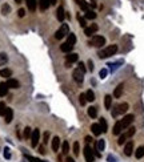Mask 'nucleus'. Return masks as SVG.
<instances>
[{"instance_id": "nucleus-1", "label": "nucleus", "mask_w": 144, "mask_h": 162, "mask_svg": "<svg viewBox=\"0 0 144 162\" xmlns=\"http://www.w3.org/2000/svg\"><path fill=\"white\" fill-rule=\"evenodd\" d=\"M116 52H117V45L112 44V45H108V47H106L104 49H101L100 52H99V57H100V59H107V57L113 56Z\"/></svg>"}, {"instance_id": "nucleus-2", "label": "nucleus", "mask_w": 144, "mask_h": 162, "mask_svg": "<svg viewBox=\"0 0 144 162\" xmlns=\"http://www.w3.org/2000/svg\"><path fill=\"white\" fill-rule=\"evenodd\" d=\"M67 35H69V27H68V24H63L62 23L60 28L55 32V39L56 40H62L63 37H66Z\"/></svg>"}, {"instance_id": "nucleus-3", "label": "nucleus", "mask_w": 144, "mask_h": 162, "mask_svg": "<svg viewBox=\"0 0 144 162\" xmlns=\"http://www.w3.org/2000/svg\"><path fill=\"white\" fill-rule=\"evenodd\" d=\"M128 108H129V106H128V104H127V102H122V104H119V105L115 106V109L112 110V113H111V114H112L113 118H116L119 114H124V113L128 110Z\"/></svg>"}, {"instance_id": "nucleus-4", "label": "nucleus", "mask_w": 144, "mask_h": 162, "mask_svg": "<svg viewBox=\"0 0 144 162\" xmlns=\"http://www.w3.org/2000/svg\"><path fill=\"white\" fill-rule=\"evenodd\" d=\"M89 45H91V47H96V48L104 47V45H106V37H104V36H99V35H96V36H94L92 40L89 41Z\"/></svg>"}, {"instance_id": "nucleus-5", "label": "nucleus", "mask_w": 144, "mask_h": 162, "mask_svg": "<svg viewBox=\"0 0 144 162\" xmlns=\"http://www.w3.org/2000/svg\"><path fill=\"white\" fill-rule=\"evenodd\" d=\"M134 120H135V116L134 114H125L124 117H123V120H120V124H122L123 130L128 128L129 125L134 122Z\"/></svg>"}, {"instance_id": "nucleus-6", "label": "nucleus", "mask_w": 144, "mask_h": 162, "mask_svg": "<svg viewBox=\"0 0 144 162\" xmlns=\"http://www.w3.org/2000/svg\"><path fill=\"white\" fill-rule=\"evenodd\" d=\"M72 77H73V80H75L78 84H82L83 81H84V73H83L79 68H76L72 72Z\"/></svg>"}, {"instance_id": "nucleus-7", "label": "nucleus", "mask_w": 144, "mask_h": 162, "mask_svg": "<svg viewBox=\"0 0 144 162\" xmlns=\"http://www.w3.org/2000/svg\"><path fill=\"white\" fill-rule=\"evenodd\" d=\"M39 140H40V130H39V129H35V130H32V134H31V145H32V147L38 146Z\"/></svg>"}, {"instance_id": "nucleus-8", "label": "nucleus", "mask_w": 144, "mask_h": 162, "mask_svg": "<svg viewBox=\"0 0 144 162\" xmlns=\"http://www.w3.org/2000/svg\"><path fill=\"white\" fill-rule=\"evenodd\" d=\"M84 158H85V161H87V162H94L95 161L94 150L88 146V145L84 147Z\"/></svg>"}, {"instance_id": "nucleus-9", "label": "nucleus", "mask_w": 144, "mask_h": 162, "mask_svg": "<svg viewBox=\"0 0 144 162\" xmlns=\"http://www.w3.org/2000/svg\"><path fill=\"white\" fill-rule=\"evenodd\" d=\"M97 29H99L97 24H91V25H88L87 28H84V33H85V36H92L94 33L97 32Z\"/></svg>"}, {"instance_id": "nucleus-10", "label": "nucleus", "mask_w": 144, "mask_h": 162, "mask_svg": "<svg viewBox=\"0 0 144 162\" xmlns=\"http://www.w3.org/2000/svg\"><path fill=\"white\" fill-rule=\"evenodd\" d=\"M132 152H134V141H128L124 146V154L127 157H129L132 156Z\"/></svg>"}, {"instance_id": "nucleus-11", "label": "nucleus", "mask_w": 144, "mask_h": 162, "mask_svg": "<svg viewBox=\"0 0 144 162\" xmlns=\"http://www.w3.org/2000/svg\"><path fill=\"white\" fill-rule=\"evenodd\" d=\"M7 84V87L8 88H11V89H17L19 88V81L17 80H15V78H8V81L6 82Z\"/></svg>"}, {"instance_id": "nucleus-12", "label": "nucleus", "mask_w": 144, "mask_h": 162, "mask_svg": "<svg viewBox=\"0 0 144 162\" xmlns=\"http://www.w3.org/2000/svg\"><path fill=\"white\" fill-rule=\"evenodd\" d=\"M4 118H6L7 124H10V122L13 120V110L11 109V108H7V112H6V114H4Z\"/></svg>"}, {"instance_id": "nucleus-13", "label": "nucleus", "mask_w": 144, "mask_h": 162, "mask_svg": "<svg viewBox=\"0 0 144 162\" xmlns=\"http://www.w3.org/2000/svg\"><path fill=\"white\" fill-rule=\"evenodd\" d=\"M122 132H123L122 124H120V121H117L115 125H113V130H112V133H113V136H120V134H122Z\"/></svg>"}, {"instance_id": "nucleus-14", "label": "nucleus", "mask_w": 144, "mask_h": 162, "mask_svg": "<svg viewBox=\"0 0 144 162\" xmlns=\"http://www.w3.org/2000/svg\"><path fill=\"white\" fill-rule=\"evenodd\" d=\"M66 59H67V62H68V64H72V62H76L79 60V55L78 53H68Z\"/></svg>"}, {"instance_id": "nucleus-15", "label": "nucleus", "mask_w": 144, "mask_h": 162, "mask_svg": "<svg viewBox=\"0 0 144 162\" xmlns=\"http://www.w3.org/2000/svg\"><path fill=\"white\" fill-rule=\"evenodd\" d=\"M91 130H92V133H94V136H100V134L103 133L99 124H92L91 125Z\"/></svg>"}, {"instance_id": "nucleus-16", "label": "nucleus", "mask_w": 144, "mask_h": 162, "mask_svg": "<svg viewBox=\"0 0 144 162\" xmlns=\"http://www.w3.org/2000/svg\"><path fill=\"white\" fill-rule=\"evenodd\" d=\"M60 142H62V141H60V138L57 137V136H55V137L52 138V150L53 152H57V150H59Z\"/></svg>"}, {"instance_id": "nucleus-17", "label": "nucleus", "mask_w": 144, "mask_h": 162, "mask_svg": "<svg viewBox=\"0 0 144 162\" xmlns=\"http://www.w3.org/2000/svg\"><path fill=\"white\" fill-rule=\"evenodd\" d=\"M60 49H62V52L69 53L72 49H73V45H71V44H68V43L66 41V43H63L62 45H60Z\"/></svg>"}, {"instance_id": "nucleus-18", "label": "nucleus", "mask_w": 144, "mask_h": 162, "mask_svg": "<svg viewBox=\"0 0 144 162\" xmlns=\"http://www.w3.org/2000/svg\"><path fill=\"white\" fill-rule=\"evenodd\" d=\"M56 16H57V20H59L60 23H63V20H64V17H66V15H64V8H63V6H60L59 8H57Z\"/></svg>"}, {"instance_id": "nucleus-19", "label": "nucleus", "mask_w": 144, "mask_h": 162, "mask_svg": "<svg viewBox=\"0 0 144 162\" xmlns=\"http://www.w3.org/2000/svg\"><path fill=\"white\" fill-rule=\"evenodd\" d=\"M104 106H106V109H111V106H112V96H110V94H107L106 97H104Z\"/></svg>"}, {"instance_id": "nucleus-20", "label": "nucleus", "mask_w": 144, "mask_h": 162, "mask_svg": "<svg viewBox=\"0 0 144 162\" xmlns=\"http://www.w3.org/2000/svg\"><path fill=\"white\" fill-rule=\"evenodd\" d=\"M123 87H124L123 84H119L115 88V92H113V97H115V98H119V97L123 94Z\"/></svg>"}, {"instance_id": "nucleus-21", "label": "nucleus", "mask_w": 144, "mask_h": 162, "mask_svg": "<svg viewBox=\"0 0 144 162\" xmlns=\"http://www.w3.org/2000/svg\"><path fill=\"white\" fill-rule=\"evenodd\" d=\"M25 3H27V7H28V10L34 12L36 10V6H38V1L36 0H25Z\"/></svg>"}, {"instance_id": "nucleus-22", "label": "nucleus", "mask_w": 144, "mask_h": 162, "mask_svg": "<svg viewBox=\"0 0 144 162\" xmlns=\"http://www.w3.org/2000/svg\"><path fill=\"white\" fill-rule=\"evenodd\" d=\"M8 93V87H7L6 82H0V97L7 96Z\"/></svg>"}, {"instance_id": "nucleus-23", "label": "nucleus", "mask_w": 144, "mask_h": 162, "mask_svg": "<svg viewBox=\"0 0 144 162\" xmlns=\"http://www.w3.org/2000/svg\"><path fill=\"white\" fill-rule=\"evenodd\" d=\"M135 157L138 159L143 158L144 157V145H141V146H139L138 149H136V152H135Z\"/></svg>"}, {"instance_id": "nucleus-24", "label": "nucleus", "mask_w": 144, "mask_h": 162, "mask_svg": "<svg viewBox=\"0 0 144 162\" xmlns=\"http://www.w3.org/2000/svg\"><path fill=\"white\" fill-rule=\"evenodd\" d=\"M104 149H106V141H104V140H97L96 150H97V152H104Z\"/></svg>"}, {"instance_id": "nucleus-25", "label": "nucleus", "mask_w": 144, "mask_h": 162, "mask_svg": "<svg viewBox=\"0 0 144 162\" xmlns=\"http://www.w3.org/2000/svg\"><path fill=\"white\" fill-rule=\"evenodd\" d=\"M88 116H89L91 118H96L97 117V109L95 106H89V108H88Z\"/></svg>"}, {"instance_id": "nucleus-26", "label": "nucleus", "mask_w": 144, "mask_h": 162, "mask_svg": "<svg viewBox=\"0 0 144 162\" xmlns=\"http://www.w3.org/2000/svg\"><path fill=\"white\" fill-rule=\"evenodd\" d=\"M0 76H1V77H11V76H12V71L8 68L0 69Z\"/></svg>"}, {"instance_id": "nucleus-27", "label": "nucleus", "mask_w": 144, "mask_h": 162, "mask_svg": "<svg viewBox=\"0 0 144 162\" xmlns=\"http://www.w3.org/2000/svg\"><path fill=\"white\" fill-rule=\"evenodd\" d=\"M99 125H100L101 132H103V133H106V132L108 130V125H107L106 118H100V120H99Z\"/></svg>"}, {"instance_id": "nucleus-28", "label": "nucleus", "mask_w": 144, "mask_h": 162, "mask_svg": "<svg viewBox=\"0 0 144 162\" xmlns=\"http://www.w3.org/2000/svg\"><path fill=\"white\" fill-rule=\"evenodd\" d=\"M7 62H8V56H7L4 52H1L0 53V66L6 65Z\"/></svg>"}, {"instance_id": "nucleus-29", "label": "nucleus", "mask_w": 144, "mask_h": 162, "mask_svg": "<svg viewBox=\"0 0 144 162\" xmlns=\"http://www.w3.org/2000/svg\"><path fill=\"white\" fill-rule=\"evenodd\" d=\"M85 97H87V101H89V102H94L95 101V93L94 91H87V93H85Z\"/></svg>"}, {"instance_id": "nucleus-30", "label": "nucleus", "mask_w": 144, "mask_h": 162, "mask_svg": "<svg viewBox=\"0 0 144 162\" xmlns=\"http://www.w3.org/2000/svg\"><path fill=\"white\" fill-rule=\"evenodd\" d=\"M39 4H40L41 11H45L48 7H50V1H48V0H39Z\"/></svg>"}, {"instance_id": "nucleus-31", "label": "nucleus", "mask_w": 144, "mask_h": 162, "mask_svg": "<svg viewBox=\"0 0 144 162\" xmlns=\"http://www.w3.org/2000/svg\"><path fill=\"white\" fill-rule=\"evenodd\" d=\"M85 19H88V20H94V19H96V13H95L94 11L88 10L87 12H85Z\"/></svg>"}, {"instance_id": "nucleus-32", "label": "nucleus", "mask_w": 144, "mask_h": 162, "mask_svg": "<svg viewBox=\"0 0 144 162\" xmlns=\"http://www.w3.org/2000/svg\"><path fill=\"white\" fill-rule=\"evenodd\" d=\"M76 1H78V4H79V7H80V8H82L83 11H85V12H87L88 10H89V8H88V4L85 3L84 0H76Z\"/></svg>"}, {"instance_id": "nucleus-33", "label": "nucleus", "mask_w": 144, "mask_h": 162, "mask_svg": "<svg viewBox=\"0 0 144 162\" xmlns=\"http://www.w3.org/2000/svg\"><path fill=\"white\" fill-rule=\"evenodd\" d=\"M68 152H69V143H68V141H64L63 142V146H62V153L63 154H68Z\"/></svg>"}, {"instance_id": "nucleus-34", "label": "nucleus", "mask_w": 144, "mask_h": 162, "mask_svg": "<svg viewBox=\"0 0 144 162\" xmlns=\"http://www.w3.org/2000/svg\"><path fill=\"white\" fill-rule=\"evenodd\" d=\"M67 43L68 44H71V45H75V43H76V36L73 33H69L68 35V40H67Z\"/></svg>"}, {"instance_id": "nucleus-35", "label": "nucleus", "mask_w": 144, "mask_h": 162, "mask_svg": "<svg viewBox=\"0 0 144 162\" xmlns=\"http://www.w3.org/2000/svg\"><path fill=\"white\" fill-rule=\"evenodd\" d=\"M127 140H128V137H127V134H125V133H123V134H120V136H119V140H117V143H119V145H123V143H124Z\"/></svg>"}, {"instance_id": "nucleus-36", "label": "nucleus", "mask_w": 144, "mask_h": 162, "mask_svg": "<svg viewBox=\"0 0 144 162\" xmlns=\"http://www.w3.org/2000/svg\"><path fill=\"white\" fill-rule=\"evenodd\" d=\"M10 11H11V7L8 6V4H3V7H1V13H3V15H8V13H10Z\"/></svg>"}, {"instance_id": "nucleus-37", "label": "nucleus", "mask_w": 144, "mask_h": 162, "mask_svg": "<svg viewBox=\"0 0 144 162\" xmlns=\"http://www.w3.org/2000/svg\"><path fill=\"white\" fill-rule=\"evenodd\" d=\"M79 102H80V105L84 106L85 104H87V97H85V93H82L80 96H79Z\"/></svg>"}, {"instance_id": "nucleus-38", "label": "nucleus", "mask_w": 144, "mask_h": 162, "mask_svg": "<svg viewBox=\"0 0 144 162\" xmlns=\"http://www.w3.org/2000/svg\"><path fill=\"white\" fill-rule=\"evenodd\" d=\"M78 20H79V23H80V27H82V28H87V21H85V19H83L80 15H78Z\"/></svg>"}, {"instance_id": "nucleus-39", "label": "nucleus", "mask_w": 144, "mask_h": 162, "mask_svg": "<svg viewBox=\"0 0 144 162\" xmlns=\"http://www.w3.org/2000/svg\"><path fill=\"white\" fill-rule=\"evenodd\" d=\"M25 157H27V159H28L29 162H45V161H43V159L36 158V157H32V156H25Z\"/></svg>"}, {"instance_id": "nucleus-40", "label": "nucleus", "mask_w": 144, "mask_h": 162, "mask_svg": "<svg viewBox=\"0 0 144 162\" xmlns=\"http://www.w3.org/2000/svg\"><path fill=\"white\" fill-rule=\"evenodd\" d=\"M79 150H80V145H79V142L76 141V142L73 143V154H75V156H79Z\"/></svg>"}, {"instance_id": "nucleus-41", "label": "nucleus", "mask_w": 144, "mask_h": 162, "mask_svg": "<svg viewBox=\"0 0 144 162\" xmlns=\"http://www.w3.org/2000/svg\"><path fill=\"white\" fill-rule=\"evenodd\" d=\"M7 112V106L4 102H0V116H4Z\"/></svg>"}, {"instance_id": "nucleus-42", "label": "nucleus", "mask_w": 144, "mask_h": 162, "mask_svg": "<svg viewBox=\"0 0 144 162\" xmlns=\"http://www.w3.org/2000/svg\"><path fill=\"white\" fill-rule=\"evenodd\" d=\"M107 75H108V69H107V68H103L100 72H99V76H100V78H106Z\"/></svg>"}, {"instance_id": "nucleus-43", "label": "nucleus", "mask_w": 144, "mask_h": 162, "mask_svg": "<svg viewBox=\"0 0 144 162\" xmlns=\"http://www.w3.org/2000/svg\"><path fill=\"white\" fill-rule=\"evenodd\" d=\"M31 134H32L31 129H29L28 126H27V128L24 129V138H25V140H28V138H29V136H31Z\"/></svg>"}, {"instance_id": "nucleus-44", "label": "nucleus", "mask_w": 144, "mask_h": 162, "mask_svg": "<svg viewBox=\"0 0 144 162\" xmlns=\"http://www.w3.org/2000/svg\"><path fill=\"white\" fill-rule=\"evenodd\" d=\"M4 158H6V159H10L11 158V150L8 149V147H6V149H4Z\"/></svg>"}, {"instance_id": "nucleus-45", "label": "nucleus", "mask_w": 144, "mask_h": 162, "mask_svg": "<svg viewBox=\"0 0 144 162\" xmlns=\"http://www.w3.org/2000/svg\"><path fill=\"white\" fill-rule=\"evenodd\" d=\"M78 68L80 69V71H82L83 73H85V71H87V69H85V65H84V62H79V64H78Z\"/></svg>"}, {"instance_id": "nucleus-46", "label": "nucleus", "mask_w": 144, "mask_h": 162, "mask_svg": "<svg viewBox=\"0 0 144 162\" xmlns=\"http://www.w3.org/2000/svg\"><path fill=\"white\" fill-rule=\"evenodd\" d=\"M123 61H117V62H113V64H108V66H112V69L117 68V65H122Z\"/></svg>"}, {"instance_id": "nucleus-47", "label": "nucleus", "mask_w": 144, "mask_h": 162, "mask_svg": "<svg viewBox=\"0 0 144 162\" xmlns=\"http://www.w3.org/2000/svg\"><path fill=\"white\" fill-rule=\"evenodd\" d=\"M48 138H50V133H48V132H45V133H44V137H43V143H47L48 142Z\"/></svg>"}, {"instance_id": "nucleus-48", "label": "nucleus", "mask_w": 144, "mask_h": 162, "mask_svg": "<svg viewBox=\"0 0 144 162\" xmlns=\"http://www.w3.org/2000/svg\"><path fill=\"white\" fill-rule=\"evenodd\" d=\"M17 16H19V17H24V16H25V10L20 8V10L17 11Z\"/></svg>"}, {"instance_id": "nucleus-49", "label": "nucleus", "mask_w": 144, "mask_h": 162, "mask_svg": "<svg viewBox=\"0 0 144 162\" xmlns=\"http://www.w3.org/2000/svg\"><path fill=\"white\" fill-rule=\"evenodd\" d=\"M88 69L89 71H94V62H92V60H88Z\"/></svg>"}, {"instance_id": "nucleus-50", "label": "nucleus", "mask_w": 144, "mask_h": 162, "mask_svg": "<svg viewBox=\"0 0 144 162\" xmlns=\"http://www.w3.org/2000/svg\"><path fill=\"white\" fill-rule=\"evenodd\" d=\"M50 1V6H56V3H57V0H48Z\"/></svg>"}, {"instance_id": "nucleus-51", "label": "nucleus", "mask_w": 144, "mask_h": 162, "mask_svg": "<svg viewBox=\"0 0 144 162\" xmlns=\"http://www.w3.org/2000/svg\"><path fill=\"white\" fill-rule=\"evenodd\" d=\"M107 159H108V162H116V159L113 158L112 156H108V158H107Z\"/></svg>"}, {"instance_id": "nucleus-52", "label": "nucleus", "mask_w": 144, "mask_h": 162, "mask_svg": "<svg viewBox=\"0 0 144 162\" xmlns=\"http://www.w3.org/2000/svg\"><path fill=\"white\" fill-rule=\"evenodd\" d=\"M85 142H87V143L92 142V137H89V136H87V137H85Z\"/></svg>"}, {"instance_id": "nucleus-53", "label": "nucleus", "mask_w": 144, "mask_h": 162, "mask_svg": "<svg viewBox=\"0 0 144 162\" xmlns=\"http://www.w3.org/2000/svg\"><path fill=\"white\" fill-rule=\"evenodd\" d=\"M39 153H41V154H44V153H45V152H44V147L43 146H39Z\"/></svg>"}, {"instance_id": "nucleus-54", "label": "nucleus", "mask_w": 144, "mask_h": 162, "mask_svg": "<svg viewBox=\"0 0 144 162\" xmlns=\"http://www.w3.org/2000/svg\"><path fill=\"white\" fill-rule=\"evenodd\" d=\"M67 162H75V159H72L71 157H67Z\"/></svg>"}, {"instance_id": "nucleus-55", "label": "nucleus", "mask_w": 144, "mask_h": 162, "mask_svg": "<svg viewBox=\"0 0 144 162\" xmlns=\"http://www.w3.org/2000/svg\"><path fill=\"white\" fill-rule=\"evenodd\" d=\"M15 1H16L17 4H19V3H22V0H15Z\"/></svg>"}, {"instance_id": "nucleus-56", "label": "nucleus", "mask_w": 144, "mask_h": 162, "mask_svg": "<svg viewBox=\"0 0 144 162\" xmlns=\"http://www.w3.org/2000/svg\"><path fill=\"white\" fill-rule=\"evenodd\" d=\"M91 1H92V3H95V0H91Z\"/></svg>"}]
</instances>
